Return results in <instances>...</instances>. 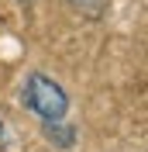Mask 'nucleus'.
Returning a JSON list of instances; mask_svg holds the SVG:
<instances>
[{"instance_id":"obj_4","label":"nucleus","mask_w":148,"mask_h":152,"mask_svg":"<svg viewBox=\"0 0 148 152\" xmlns=\"http://www.w3.org/2000/svg\"><path fill=\"white\" fill-rule=\"evenodd\" d=\"M4 142H7V124H4V118H0V149H4Z\"/></svg>"},{"instance_id":"obj_2","label":"nucleus","mask_w":148,"mask_h":152,"mask_svg":"<svg viewBox=\"0 0 148 152\" xmlns=\"http://www.w3.org/2000/svg\"><path fill=\"white\" fill-rule=\"evenodd\" d=\"M41 135H45V142H52L59 152H69L76 142H79V132H76V124L62 121H41Z\"/></svg>"},{"instance_id":"obj_3","label":"nucleus","mask_w":148,"mask_h":152,"mask_svg":"<svg viewBox=\"0 0 148 152\" xmlns=\"http://www.w3.org/2000/svg\"><path fill=\"white\" fill-rule=\"evenodd\" d=\"M69 7H79V10H86V7H100V0H65Z\"/></svg>"},{"instance_id":"obj_1","label":"nucleus","mask_w":148,"mask_h":152,"mask_svg":"<svg viewBox=\"0 0 148 152\" xmlns=\"http://www.w3.org/2000/svg\"><path fill=\"white\" fill-rule=\"evenodd\" d=\"M21 107L31 111L38 121H62L73 107V100L59 80L45 76L41 69H31L24 76V86H21Z\"/></svg>"},{"instance_id":"obj_5","label":"nucleus","mask_w":148,"mask_h":152,"mask_svg":"<svg viewBox=\"0 0 148 152\" xmlns=\"http://www.w3.org/2000/svg\"><path fill=\"white\" fill-rule=\"evenodd\" d=\"M17 4H31V0H17Z\"/></svg>"}]
</instances>
